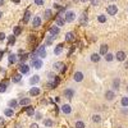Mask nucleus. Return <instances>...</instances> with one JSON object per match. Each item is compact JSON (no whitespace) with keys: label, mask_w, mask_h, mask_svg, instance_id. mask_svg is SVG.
<instances>
[{"label":"nucleus","mask_w":128,"mask_h":128,"mask_svg":"<svg viewBox=\"0 0 128 128\" xmlns=\"http://www.w3.org/2000/svg\"><path fill=\"white\" fill-rule=\"evenodd\" d=\"M74 18H76V13H74V12H72V10L65 12V16H64V19H65V22L72 23V22L74 21Z\"/></svg>","instance_id":"obj_1"},{"label":"nucleus","mask_w":128,"mask_h":128,"mask_svg":"<svg viewBox=\"0 0 128 128\" xmlns=\"http://www.w3.org/2000/svg\"><path fill=\"white\" fill-rule=\"evenodd\" d=\"M115 59L118 60V62H126L127 60V54L123 50H119V51H116V54H115Z\"/></svg>","instance_id":"obj_2"},{"label":"nucleus","mask_w":128,"mask_h":128,"mask_svg":"<svg viewBox=\"0 0 128 128\" xmlns=\"http://www.w3.org/2000/svg\"><path fill=\"white\" fill-rule=\"evenodd\" d=\"M42 60L39 59V58H33L32 59V62H31V65L33 67V68H36V69H40V68H42Z\"/></svg>","instance_id":"obj_3"},{"label":"nucleus","mask_w":128,"mask_h":128,"mask_svg":"<svg viewBox=\"0 0 128 128\" xmlns=\"http://www.w3.org/2000/svg\"><path fill=\"white\" fill-rule=\"evenodd\" d=\"M106 13L109 14V16H115V14L118 13V6L114 5V4L109 5L108 8H106Z\"/></svg>","instance_id":"obj_4"},{"label":"nucleus","mask_w":128,"mask_h":128,"mask_svg":"<svg viewBox=\"0 0 128 128\" xmlns=\"http://www.w3.org/2000/svg\"><path fill=\"white\" fill-rule=\"evenodd\" d=\"M105 99H106L108 101H113L115 99V91L114 90H108L106 92H105Z\"/></svg>","instance_id":"obj_5"},{"label":"nucleus","mask_w":128,"mask_h":128,"mask_svg":"<svg viewBox=\"0 0 128 128\" xmlns=\"http://www.w3.org/2000/svg\"><path fill=\"white\" fill-rule=\"evenodd\" d=\"M37 52V56H40V58H46V50H45V45H41L39 46V49L36 50Z\"/></svg>","instance_id":"obj_6"},{"label":"nucleus","mask_w":128,"mask_h":128,"mask_svg":"<svg viewBox=\"0 0 128 128\" xmlns=\"http://www.w3.org/2000/svg\"><path fill=\"white\" fill-rule=\"evenodd\" d=\"M63 95H64V97H65V99H72L73 97V95H74V91L72 88H67V90H64V92H63Z\"/></svg>","instance_id":"obj_7"},{"label":"nucleus","mask_w":128,"mask_h":128,"mask_svg":"<svg viewBox=\"0 0 128 128\" xmlns=\"http://www.w3.org/2000/svg\"><path fill=\"white\" fill-rule=\"evenodd\" d=\"M100 58H101V55L99 52H93V54H91V56H90V60H91L92 63H99Z\"/></svg>","instance_id":"obj_8"},{"label":"nucleus","mask_w":128,"mask_h":128,"mask_svg":"<svg viewBox=\"0 0 128 128\" xmlns=\"http://www.w3.org/2000/svg\"><path fill=\"white\" fill-rule=\"evenodd\" d=\"M41 93V90L39 87H31L29 88V96H39Z\"/></svg>","instance_id":"obj_9"},{"label":"nucleus","mask_w":128,"mask_h":128,"mask_svg":"<svg viewBox=\"0 0 128 128\" xmlns=\"http://www.w3.org/2000/svg\"><path fill=\"white\" fill-rule=\"evenodd\" d=\"M73 80L76 82H82V81H83V73H82V72H76V73H74V76H73Z\"/></svg>","instance_id":"obj_10"},{"label":"nucleus","mask_w":128,"mask_h":128,"mask_svg":"<svg viewBox=\"0 0 128 128\" xmlns=\"http://www.w3.org/2000/svg\"><path fill=\"white\" fill-rule=\"evenodd\" d=\"M19 70H21V73L27 74V73L29 72V67H28V64H19Z\"/></svg>","instance_id":"obj_11"},{"label":"nucleus","mask_w":128,"mask_h":128,"mask_svg":"<svg viewBox=\"0 0 128 128\" xmlns=\"http://www.w3.org/2000/svg\"><path fill=\"white\" fill-rule=\"evenodd\" d=\"M62 111L64 113V114H70V113H72V106L68 105V104H64L62 106Z\"/></svg>","instance_id":"obj_12"},{"label":"nucleus","mask_w":128,"mask_h":128,"mask_svg":"<svg viewBox=\"0 0 128 128\" xmlns=\"http://www.w3.org/2000/svg\"><path fill=\"white\" fill-rule=\"evenodd\" d=\"M113 88H114V91H116V90H119L120 88V80L119 78H115V80H113Z\"/></svg>","instance_id":"obj_13"},{"label":"nucleus","mask_w":128,"mask_h":128,"mask_svg":"<svg viewBox=\"0 0 128 128\" xmlns=\"http://www.w3.org/2000/svg\"><path fill=\"white\" fill-rule=\"evenodd\" d=\"M104 59L106 60L108 63H110V62H113V60L115 59V55H114V54H111V52H106V54L104 55Z\"/></svg>","instance_id":"obj_14"},{"label":"nucleus","mask_w":128,"mask_h":128,"mask_svg":"<svg viewBox=\"0 0 128 128\" xmlns=\"http://www.w3.org/2000/svg\"><path fill=\"white\" fill-rule=\"evenodd\" d=\"M108 50H109V46L104 44V45H101V46H100V51H99V54H100L101 56H104V55L108 52Z\"/></svg>","instance_id":"obj_15"},{"label":"nucleus","mask_w":128,"mask_h":128,"mask_svg":"<svg viewBox=\"0 0 128 128\" xmlns=\"http://www.w3.org/2000/svg\"><path fill=\"white\" fill-rule=\"evenodd\" d=\"M50 35L54 36V37H56L59 35V26H54V27L50 28Z\"/></svg>","instance_id":"obj_16"},{"label":"nucleus","mask_w":128,"mask_h":128,"mask_svg":"<svg viewBox=\"0 0 128 128\" xmlns=\"http://www.w3.org/2000/svg\"><path fill=\"white\" fill-rule=\"evenodd\" d=\"M18 105H19V103H18V100H9L8 101V106L9 108H12V109H16V108H18Z\"/></svg>","instance_id":"obj_17"},{"label":"nucleus","mask_w":128,"mask_h":128,"mask_svg":"<svg viewBox=\"0 0 128 128\" xmlns=\"http://www.w3.org/2000/svg\"><path fill=\"white\" fill-rule=\"evenodd\" d=\"M40 82V77L37 76V74H35V76H32L31 78H29V85H36Z\"/></svg>","instance_id":"obj_18"},{"label":"nucleus","mask_w":128,"mask_h":128,"mask_svg":"<svg viewBox=\"0 0 128 128\" xmlns=\"http://www.w3.org/2000/svg\"><path fill=\"white\" fill-rule=\"evenodd\" d=\"M80 24L81 26H87V14H82L80 17Z\"/></svg>","instance_id":"obj_19"},{"label":"nucleus","mask_w":128,"mask_h":128,"mask_svg":"<svg viewBox=\"0 0 128 128\" xmlns=\"http://www.w3.org/2000/svg\"><path fill=\"white\" fill-rule=\"evenodd\" d=\"M29 103H31L29 97H23L19 100V105H22V106H27V105H29Z\"/></svg>","instance_id":"obj_20"},{"label":"nucleus","mask_w":128,"mask_h":128,"mask_svg":"<svg viewBox=\"0 0 128 128\" xmlns=\"http://www.w3.org/2000/svg\"><path fill=\"white\" fill-rule=\"evenodd\" d=\"M40 26H41V18L37 16V17L33 18V27H35V28H39Z\"/></svg>","instance_id":"obj_21"},{"label":"nucleus","mask_w":128,"mask_h":128,"mask_svg":"<svg viewBox=\"0 0 128 128\" xmlns=\"http://www.w3.org/2000/svg\"><path fill=\"white\" fill-rule=\"evenodd\" d=\"M62 52H63V44H59L58 46L54 49V54L55 55H60Z\"/></svg>","instance_id":"obj_22"},{"label":"nucleus","mask_w":128,"mask_h":128,"mask_svg":"<svg viewBox=\"0 0 128 128\" xmlns=\"http://www.w3.org/2000/svg\"><path fill=\"white\" fill-rule=\"evenodd\" d=\"M52 67H54V69L55 70H62V72H63V69H64V67H65V65H64V64L63 63H54V65H52Z\"/></svg>","instance_id":"obj_23"},{"label":"nucleus","mask_w":128,"mask_h":128,"mask_svg":"<svg viewBox=\"0 0 128 128\" xmlns=\"http://www.w3.org/2000/svg\"><path fill=\"white\" fill-rule=\"evenodd\" d=\"M64 23H65V19H64V17H62V16L56 17V24H58L59 27H62V26H64Z\"/></svg>","instance_id":"obj_24"},{"label":"nucleus","mask_w":128,"mask_h":128,"mask_svg":"<svg viewBox=\"0 0 128 128\" xmlns=\"http://www.w3.org/2000/svg\"><path fill=\"white\" fill-rule=\"evenodd\" d=\"M58 83H59V77H55V78H54V81L49 83V87H50V88H56Z\"/></svg>","instance_id":"obj_25"},{"label":"nucleus","mask_w":128,"mask_h":128,"mask_svg":"<svg viewBox=\"0 0 128 128\" xmlns=\"http://www.w3.org/2000/svg\"><path fill=\"white\" fill-rule=\"evenodd\" d=\"M14 42H16V35L8 36V46H13Z\"/></svg>","instance_id":"obj_26"},{"label":"nucleus","mask_w":128,"mask_h":128,"mask_svg":"<svg viewBox=\"0 0 128 128\" xmlns=\"http://www.w3.org/2000/svg\"><path fill=\"white\" fill-rule=\"evenodd\" d=\"M65 41H68V42H72L74 41V33L73 32H68L65 35Z\"/></svg>","instance_id":"obj_27"},{"label":"nucleus","mask_w":128,"mask_h":128,"mask_svg":"<svg viewBox=\"0 0 128 128\" xmlns=\"http://www.w3.org/2000/svg\"><path fill=\"white\" fill-rule=\"evenodd\" d=\"M120 105H122L123 108H128V96H123L122 99H120Z\"/></svg>","instance_id":"obj_28"},{"label":"nucleus","mask_w":128,"mask_h":128,"mask_svg":"<svg viewBox=\"0 0 128 128\" xmlns=\"http://www.w3.org/2000/svg\"><path fill=\"white\" fill-rule=\"evenodd\" d=\"M4 115H5V116H9V118H10V116H13V115H14V111H13V109H12V108H8V109H5V110H4Z\"/></svg>","instance_id":"obj_29"},{"label":"nucleus","mask_w":128,"mask_h":128,"mask_svg":"<svg viewBox=\"0 0 128 128\" xmlns=\"http://www.w3.org/2000/svg\"><path fill=\"white\" fill-rule=\"evenodd\" d=\"M8 82H0V92H5L6 91V87H8Z\"/></svg>","instance_id":"obj_30"},{"label":"nucleus","mask_w":128,"mask_h":128,"mask_svg":"<svg viewBox=\"0 0 128 128\" xmlns=\"http://www.w3.org/2000/svg\"><path fill=\"white\" fill-rule=\"evenodd\" d=\"M29 18H31V13H29V10H27V12L24 13V17H23V19H22V22H23V23H28Z\"/></svg>","instance_id":"obj_31"},{"label":"nucleus","mask_w":128,"mask_h":128,"mask_svg":"<svg viewBox=\"0 0 128 128\" xmlns=\"http://www.w3.org/2000/svg\"><path fill=\"white\" fill-rule=\"evenodd\" d=\"M17 59H18V58H17L14 54H10V55H9V59H8V63H9V64H14V63L17 62Z\"/></svg>","instance_id":"obj_32"},{"label":"nucleus","mask_w":128,"mask_h":128,"mask_svg":"<svg viewBox=\"0 0 128 128\" xmlns=\"http://www.w3.org/2000/svg\"><path fill=\"white\" fill-rule=\"evenodd\" d=\"M51 10L50 9H46V10H45V13H44V18H45V19H49V18H51Z\"/></svg>","instance_id":"obj_33"},{"label":"nucleus","mask_w":128,"mask_h":128,"mask_svg":"<svg viewBox=\"0 0 128 128\" xmlns=\"http://www.w3.org/2000/svg\"><path fill=\"white\" fill-rule=\"evenodd\" d=\"M92 122H95V123H100V122H101V116H100L99 114L92 115Z\"/></svg>","instance_id":"obj_34"},{"label":"nucleus","mask_w":128,"mask_h":128,"mask_svg":"<svg viewBox=\"0 0 128 128\" xmlns=\"http://www.w3.org/2000/svg\"><path fill=\"white\" fill-rule=\"evenodd\" d=\"M97 21H99L100 23H105V22H106V16H104V14H100V16L97 17Z\"/></svg>","instance_id":"obj_35"},{"label":"nucleus","mask_w":128,"mask_h":128,"mask_svg":"<svg viewBox=\"0 0 128 128\" xmlns=\"http://www.w3.org/2000/svg\"><path fill=\"white\" fill-rule=\"evenodd\" d=\"M26 113H27V115L31 116V115L35 114V110H33V108H32V106H28L27 109H26Z\"/></svg>","instance_id":"obj_36"},{"label":"nucleus","mask_w":128,"mask_h":128,"mask_svg":"<svg viewBox=\"0 0 128 128\" xmlns=\"http://www.w3.org/2000/svg\"><path fill=\"white\" fill-rule=\"evenodd\" d=\"M44 124H45L46 127H52V124H54V122H52L51 119H45V120H44Z\"/></svg>","instance_id":"obj_37"},{"label":"nucleus","mask_w":128,"mask_h":128,"mask_svg":"<svg viewBox=\"0 0 128 128\" xmlns=\"http://www.w3.org/2000/svg\"><path fill=\"white\" fill-rule=\"evenodd\" d=\"M76 128H86V126L82 120H78V122H76Z\"/></svg>","instance_id":"obj_38"},{"label":"nucleus","mask_w":128,"mask_h":128,"mask_svg":"<svg viewBox=\"0 0 128 128\" xmlns=\"http://www.w3.org/2000/svg\"><path fill=\"white\" fill-rule=\"evenodd\" d=\"M28 59V54H24V55H22L21 58H19V64H23V62H26V60Z\"/></svg>","instance_id":"obj_39"},{"label":"nucleus","mask_w":128,"mask_h":128,"mask_svg":"<svg viewBox=\"0 0 128 128\" xmlns=\"http://www.w3.org/2000/svg\"><path fill=\"white\" fill-rule=\"evenodd\" d=\"M13 31H14V35H16V36H18V35H19V33L22 32V28L19 27V26H17V27H14V29H13Z\"/></svg>","instance_id":"obj_40"},{"label":"nucleus","mask_w":128,"mask_h":128,"mask_svg":"<svg viewBox=\"0 0 128 128\" xmlns=\"http://www.w3.org/2000/svg\"><path fill=\"white\" fill-rule=\"evenodd\" d=\"M21 80H22V76H21V74H16V76L13 77V82H14V83H17V82H19Z\"/></svg>","instance_id":"obj_41"},{"label":"nucleus","mask_w":128,"mask_h":128,"mask_svg":"<svg viewBox=\"0 0 128 128\" xmlns=\"http://www.w3.org/2000/svg\"><path fill=\"white\" fill-rule=\"evenodd\" d=\"M54 39H55V37L50 35V36L46 39V45H51V44H52V40H54Z\"/></svg>","instance_id":"obj_42"},{"label":"nucleus","mask_w":128,"mask_h":128,"mask_svg":"<svg viewBox=\"0 0 128 128\" xmlns=\"http://www.w3.org/2000/svg\"><path fill=\"white\" fill-rule=\"evenodd\" d=\"M47 78H49L50 81H52V80L55 78V74H54V73H47Z\"/></svg>","instance_id":"obj_43"},{"label":"nucleus","mask_w":128,"mask_h":128,"mask_svg":"<svg viewBox=\"0 0 128 128\" xmlns=\"http://www.w3.org/2000/svg\"><path fill=\"white\" fill-rule=\"evenodd\" d=\"M35 4L39 5V6H41V5L44 4V0H35Z\"/></svg>","instance_id":"obj_44"},{"label":"nucleus","mask_w":128,"mask_h":128,"mask_svg":"<svg viewBox=\"0 0 128 128\" xmlns=\"http://www.w3.org/2000/svg\"><path fill=\"white\" fill-rule=\"evenodd\" d=\"M5 40V33L4 32H0V41Z\"/></svg>","instance_id":"obj_45"},{"label":"nucleus","mask_w":128,"mask_h":128,"mask_svg":"<svg viewBox=\"0 0 128 128\" xmlns=\"http://www.w3.org/2000/svg\"><path fill=\"white\" fill-rule=\"evenodd\" d=\"M99 3H100V0H91L92 5H99Z\"/></svg>","instance_id":"obj_46"},{"label":"nucleus","mask_w":128,"mask_h":128,"mask_svg":"<svg viewBox=\"0 0 128 128\" xmlns=\"http://www.w3.org/2000/svg\"><path fill=\"white\" fill-rule=\"evenodd\" d=\"M29 128H40V127H39V124H37V123H32L31 126H29Z\"/></svg>","instance_id":"obj_47"},{"label":"nucleus","mask_w":128,"mask_h":128,"mask_svg":"<svg viewBox=\"0 0 128 128\" xmlns=\"http://www.w3.org/2000/svg\"><path fill=\"white\" fill-rule=\"evenodd\" d=\"M28 41H29V42H33V41H35V36L31 35V36H29V39H28Z\"/></svg>","instance_id":"obj_48"},{"label":"nucleus","mask_w":128,"mask_h":128,"mask_svg":"<svg viewBox=\"0 0 128 128\" xmlns=\"http://www.w3.org/2000/svg\"><path fill=\"white\" fill-rule=\"evenodd\" d=\"M35 115H36V118H37V119H40V118H41V113H36Z\"/></svg>","instance_id":"obj_49"},{"label":"nucleus","mask_w":128,"mask_h":128,"mask_svg":"<svg viewBox=\"0 0 128 128\" xmlns=\"http://www.w3.org/2000/svg\"><path fill=\"white\" fill-rule=\"evenodd\" d=\"M124 68L128 69V60H126V62H124Z\"/></svg>","instance_id":"obj_50"},{"label":"nucleus","mask_w":128,"mask_h":128,"mask_svg":"<svg viewBox=\"0 0 128 128\" xmlns=\"http://www.w3.org/2000/svg\"><path fill=\"white\" fill-rule=\"evenodd\" d=\"M54 8L55 9H60V5L59 4H54Z\"/></svg>","instance_id":"obj_51"},{"label":"nucleus","mask_w":128,"mask_h":128,"mask_svg":"<svg viewBox=\"0 0 128 128\" xmlns=\"http://www.w3.org/2000/svg\"><path fill=\"white\" fill-rule=\"evenodd\" d=\"M12 1H13V3H16V4H19L21 0H12Z\"/></svg>","instance_id":"obj_52"},{"label":"nucleus","mask_w":128,"mask_h":128,"mask_svg":"<svg viewBox=\"0 0 128 128\" xmlns=\"http://www.w3.org/2000/svg\"><path fill=\"white\" fill-rule=\"evenodd\" d=\"M3 54H4V51H3V50H0V59L3 58Z\"/></svg>","instance_id":"obj_53"},{"label":"nucleus","mask_w":128,"mask_h":128,"mask_svg":"<svg viewBox=\"0 0 128 128\" xmlns=\"http://www.w3.org/2000/svg\"><path fill=\"white\" fill-rule=\"evenodd\" d=\"M4 5V0H0V6H3Z\"/></svg>","instance_id":"obj_54"},{"label":"nucleus","mask_w":128,"mask_h":128,"mask_svg":"<svg viewBox=\"0 0 128 128\" xmlns=\"http://www.w3.org/2000/svg\"><path fill=\"white\" fill-rule=\"evenodd\" d=\"M0 124H3V118H0Z\"/></svg>","instance_id":"obj_55"},{"label":"nucleus","mask_w":128,"mask_h":128,"mask_svg":"<svg viewBox=\"0 0 128 128\" xmlns=\"http://www.w3.org/2000/svg\"><path fill=\"white\" fill-rule=\"evenodd\" d=\"M1 16H3V13H1V12H0V18H1Z\"/></svg>","instance_id":"obj_56"},{"label":"nucleus","mask_w":128,"mask_h":128,"mask_svg":"<svg viewBox=\"0 0 128 128\" xmlns=\"http://www.w3.org/2000/svg\"><path fill=\"white\" fill-rule=\"evenodd\" d=\"M126 90H127V92H128V85H127V87H126Z\"/></svg>","instance_id":"obj_57"},{"label":"nucleus","mask_w":128,"mask_h":128,"mask_svg":"<svg viewBox=\"0 0 128 128\" xmlns=\"http://www.w3.org/2000/svg\"><path fill=\"white\" fill-rule=\"evenodd\" d=\"M81 1H83V3H85V1H87V0H81Z\"/></svg>","instance_id":"obj_58"},{"label":"nucleus","mask_w":128,"mask_h":128,"mask_svg":"<svg viewBox=\"0 0 128 128\" xmlns=\"http://www.w3.org/2000/svg\"><path fill=\"white\" fill-rule=\"evenodd\" d=\"M110 1H115V0H110Z\"/></svg>","instance_id":"obj_59"},{"label":"nucleus","mask_w":128,"mask_h":128,"mask_svg":"<svg viewBox=\"0 0 128 128\" xmlns=\"http://www.w3.org/2000/svg\"><path fill=\"white\" fill-rule=\"evenodd\" d=\"M119 128H122V127H119Z\"/></svg>","instance_id":"obj_60"}]
</instances>
